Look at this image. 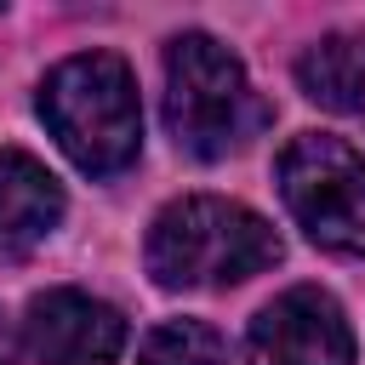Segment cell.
Segmentation results:
<instances>
[{
  "instance_id": "8992f818",
  "label": "cell",
  "mask_w": 365,
  "mask_h": 365,
  "mask_svg": "<svg viewBox=\"0 0 365 365\" xmlns=\"http://www.w3.org/2000/svg\"><path fill=\"white\" fill-rule=\"evenodd\" d=\"M23 336L40 365H114L125 348V319L114 302L74 291V285H57L29 302Z\"/></svg>"
},
{
  "instance_id": "30bf717a",
  "label": "cell",
  "mask_w": 365,
  "mask_h": 365,
  "mask_svg": "<svg viewBox=\"0 0 365 365\" xmlns=\"http://www.w3.org/2000/svg\"><path fill=\"white\" fill-rule=\"evenodd\" d=\"M0 365H17V331L6 314H0Z\"/></svg>"
},
{
  "instance_id": "9c48e42d",
  "label": "cell",
  "mask_w": 365,
  "mask_h": 365,
  "mask_svg": "<svg viewBox=\"0 0 365 365\" xmlns=\"http://www.w3.org/2000/svg\"><path fill=\"white\" fill-rule=\"evenodd\" d=\"M137 365H234V348L205 319H160L143 336Z\"/></svg>"
},
{
  "instance_id": "3957f363",
  "label": "cell",
  "mask_w": 365,
  "mask_h": 365,
  "mask_svg": "<svg viewBox=\"0 0 365 365\" xmlns=\"http://www.w3.org/2000/svg\"><path fill=\"white\" fill-rule=\"evenodd\" d=\"M165 125L182 154L222 160L268 125V103L222 40L177 34L165 46Z\"/></svg>"
},
{
  "instance_id": "7a4b0ae2",
  "label": "cell",
  "mask_w": 365,
  "mask_h": 365,
  "mask_svg": "<svg viewBox=\"0 0 365 365\" xmlns=\"http://www.w3.org/2000/svg\"><path fill=\"white\" fill-rule=\"evenodd\" d=\"M279 262V234L240 200L188 194L171 200L148 228V274L165 291L240 285Z\"/></svg>"
},
{
  "instance_id": "6da1fadb",
  "label": "cell",
  "mask_w": 365,
  "mask_h": 365,
  "mask_svg": "<svg viewBox=\"0 0 365 365\" xmlns=\"http://www.w3.org/2000/svg\"><path fill=\"white\" fill-rule=\"evenodd\" d=\"M40 120L86 177H120L143 148L137 80L114 51L63 57L40 80Z\"/></svg>"
},
{
  "instance_id": "277c9868",
  "label": "cell",
  "mask_w": 365,
  "mask_h": 365,
  "mask_svg": "<svg viewBox=\"0 0 365 365\" xmlns=\"http://www.w3.org/2000/svg\"><path fill=\"white\" fill-rule=\"evenodd\" d=\"M279 194L314 245L365 257V160L342 137H291L279 154Z\"/></svg>"
},
{
  "instance_id": "5b68a950",
  "label": "cell",
  "mask_w": 365,
  "mask_h": 365,
  "mask_svg": "<svg viewBox=\"0 0 365 365\" xmlns=\"http://www.w3.org/2000/svg\"><path fill=\"white\" fill-rule=\"evenodd\" d=\"M245 354L251 365H354V331L331 291L297 285L251 319Z\"/></svg>"
},
{
  "instance_id": "ba28073f",
  "label": "cell",
  "mask_w": 365,
  "mask_h": 365,
  "mask_svg": "<svg viewBox=\"0 0 365 365\" xmlns=\"http://www.w3.org/2000/svg\"><path fill=\"white\" fill-rule=\"evenodd\" d=\"M297 86H302L319 108H336V114L365 108V51H359V40H348V34L314 40V46L297 57Z\"/></svg>"
},
{
  "instance_id": "52a82bcc",
  "label": "cell",
  "mask_w": 365,
  "mask_h": 365,
  "mask_svg": "<svg viewBox=\"0 0 365 365\" xmlns=\"http://www.w3.org/2000/svg\"><path fill=\"white\" fill-rule=\"evenodd\" d=\"M57 222H63L57 177L23 148H0V251L11 257L34 251Z\"/></svg>"
}]
</instances>
